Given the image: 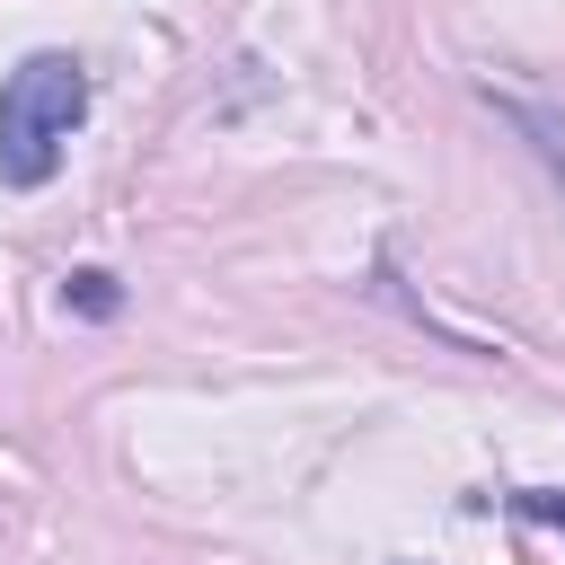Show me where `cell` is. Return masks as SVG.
I'll use <instances>...</instances> for the list:
<instances>
[{
    "label": "cell",
    "mask_w": 565,
    "mask_h": 565,
    "mask_svg": "<svg viewBox=\"0 0 565 565\" xmlns=\"http://www.w3.org/2000/svg\"><path fill=\"white\" fill-rule=\"evenodd\" d=\"M79 115H88V62L79 53H26L0 79V185H18V194L53 185Z\"/></svg>",
    "instance_id": "1"
},
{
    "label": "cell",
    "mask_w": 565,
    "mask_h": 565,
    "mask_svg": "<svg viewBox=\"0 0 565 565\" xmlns=\"http://www.w3.org/2000/svg\"><path fill=\"white\" fill-rule=\"evenodd\" d=\"M62 309H79V318H115V309H124V291H115V274H106V265H79V274L62 282Z\"/></svg>",
    "instance_id": "2"
},
{
    "label": "cell",
    "mask_w": 565,
    "mask_h": 565,
    "mask_svg": "<svg viewBox=\"0 0 565 565\" xmlns=\"http://www.w3.org/2000/svg\"><path fill=\"white\" fill-rule=\"evenodd\" d=\"M503 115H512V124H521V132L539 141V159H547V168L565 177V115H547V106H521V97H503Z\"/></svg>",
    "instance_id": "3"
},
{
    "label": "cell",
    "mask_w": 565,
    "mask_h": 565,
    "mask_svg": "<svg viewBox=\"0 0 565 565\" xmlns=\"http://www.w3.org/2000/svg\"><path fill=\"white\" fill-rule=\"evenodd\" d=\"M503 503H512L521 521H547V530H565V494H556V486H512Z\"/></svg>",
    "instance_id": "4"
}]
</instances>
